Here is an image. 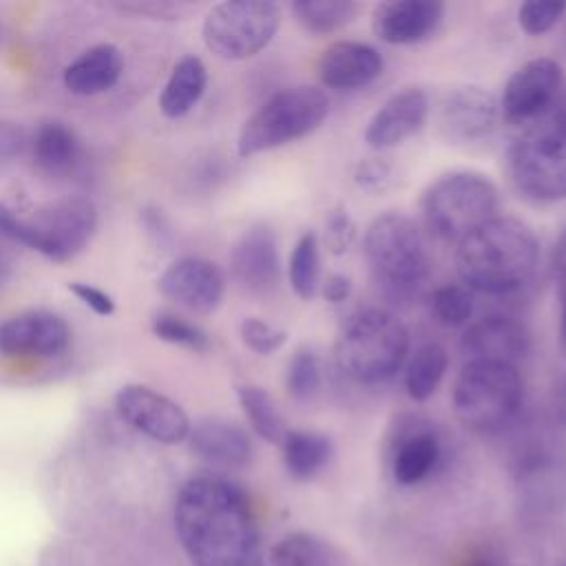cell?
Wrapping results in <instances>:
<instances>
[{"label": "cell", "mask_w": 566, "mask_h": 566, "mask_svg": "<svg viewBox=\"0 0 566 566\" xmlns=\"http://www.w3.org/2000/svg\"><path fill=\"white\" fill-rule=\"evenodd\" d=\"M175 533L195 566H261V535L241 486L195 475L175 500Z\"/></svg>", "instance_id": "cell-1"}, {"label": "cell", "mask_w": 566, "mask_h": 566, "mask_svg": "<svg viewBox=\"0 0 566 566\" xmlns=\"http://www.w3.org/2000/svg\"><path fill=\"white\" fill-rule=\"evenodd\" d=\"M539 243L520 219L495 217L458 243L455 272L464 287L482 294H506L535 272Z\"/></svg>", "instance_id": "cell-2"}, {"label": "cell", "mask_w": 566, "mask_h": 566, "mask_svg": "<svg viewBox=\"0 0 566 566\" xmlns=\"http://www.w3.org/2000/svg\"><path fill=\"white\" fill-rule=\"evenodd\" d=\"M97 228V208L86 197H60L18 214L0 203V237L22 243L51 261H66L86 248Z\"/></svg>", "instance_id": "cell-3"}, {"label": "cell", "mask_w": 566, "mask_h": 566, "mask_svg": "<svg viewBox=\"0 0 566 566\" xmlns=\"http://www.w3.org/2000/svg\"><path fill=\"white\" fill-rule=\"evenodd\" d=\"M409 354V332L389 310L367 307L352 314L338 332L334 356L340 371L358 382L391 378Z\"/></svg>", "instance_id": "cell-4"}, {"label": "cell", "mask_w": 566, "mask_h": 566, "mask_svg": "<svg viewBox=\"0 0 566 566\" xmlns=\"http://www.w3.org/2000/svg\"><path fill=\"white\" fill-rule=\"evenodd\" d=\"M363 248L376 283L391 298H411L429 276L431 259L422 230L402 212L376 217Z\"/></svg>", "instance_id": "cell-5"}, {"label": "cell", "mask_w": 566, "mask_h": 566, "mask_svg": "<svg viewBox=\"0 0 566 566\" xmlns=\"http://www.w3.org/2000/svg\"><path fill=\"white\" fill-rule=\"evenodd\" d=\"M500 192L482 172L453 170L422 195L424 228L440 241L460 243L464 237L497 217Z\"/></svg>", "instance_id": "cell-6"}, {"label": "cell", "mask_w": 566, "mask_h": 566, "mask_svg": "<svg viewBox=\"0 0 566 566\" xmlns=\"http://www.w3.org/2000/svg\"><path fill=\"white\" fill-rule=\"evenodd\" d=\"M329 113V97L323 88L298 84L270 95L256 111L245 119L237 153L252 157L294 139H301L316 130Z\"/></svg>", "instance_id": "cell-7"}, {"label": "cell", "mask_w": 566, "mask_h": 566, "mask_svg": "<svg viewBox=\"0 0 566 566\" xmlns=\"http://www.w3.org/2000/svg\"><path fill=\"white\" fill-rule=\"evenodd\" d=\"M451 402L458 420L478 433L504 429L522 405V378L515 365L467 360L460 369Z\"/></svg>", "instance_id": "cell-8"}, {"label": "cell", "mask_w": 566, "mask_h": 566, "mask_svg": "<svg viewBox=\"0 0 566 566\" xmlns=\"http://www.w3.org/2000/svg\"><path fill=\"white\" fill-rule=\"evenodd\" d=\"M515 188L535 201L566 197V122L555 113L533 122L509 150Z\"/></svg>", "instance_id": "cell-9"}, {"label": "cell", "mask_w": 566, "mask_h": 566, "mask_svg": "<svg viewBox=\"0 0 566 566\" xmlns=\"http://www.w3.org/2000/svg\"><path fill=\"white\" fill-rule=\"evenodd\" d=\"M281 9L268 0H226L214 4L201 24L206 46L221 60H248L276 35Z\"/></svg>", "instance_id": "cell-10"}, {"label": "cell", "mask_w": 566, "mask_h": 566, "mask_svg": "<svg viewBox=\"0 0 566 566\" xmlns=\"http://www.w3.org/2000/svg\"><path fill=\"white\" fill-rule=\"evenodd\" d=\"M115 409L128 427L161 444L188 440L192 427L175 400L146 385H124L115 394Z\"/></svg>", "instance_id": "cell-11"}, {"label": "cell", "mask_w": 566, "mask_h": 566, "mask_svg": "<svg viewBox=\"0 0 566 566\" xmlns=\"http://www.w3.org/2000/svg\"><path fill=\"white\" fill-rule=\"evenodd\" d=\"M562 88V69L551 57H535L524 62L506 80L500 113L513 124L537 122L557 99Z\"/></svg>", "instance_id": "cell-12"}, {"label": "cell", "mask_w": 566, "mask_h": 566, "mask_svg": "<svg viewBox=\"0 0 566 566\" xmlns=\"http://www.w3.org/2000/svg\"><path fill=\"white\" fill-rule=\"evenodd\" d=\"M71 343L69 323L49 310H27L0 323V354L11 358H53Z\"/></svg>", "instance_id": "cell-13"}, {"label": "cell", "mask_w": 566, "mask_h": 566, "mask_svg": "<svg viewBox=\"0 0 566 566\" xmlns=\"http://www.w3.org/2000/svg\"><path fill=\"white\" fill-rule=\"evenodd\" d=\"M159 292L175 305L208 314L223 301L226 279L221 268L203 256H181L159 276Z\"/></svg>", "instance_id": "cell-14"}, {"label": "cell", "mask_w": 566, "mask_h": 566, "mask_svg": "<svg viewBox=\"0 0 566 566\" xmlns=\"http://www.w3.org/2000/svg\"><path fill=\"white\" fill-rule=\"evenodd\" d=\"M500 119V99L482 86H455L440 99L438 124L451 142L484 139L497 128Z\"/></svg>", "instance_id": "cell-15"}, {"label": "cell", "mask_w": 566, "mask_h": 566, "mask_svg": "<svg viewBox=\"0 0 566 566\" xmlns=\"http://www.w3.org/2000/svg\"><path fill=\"white\" fill-rule=\"evenodd\" d=\"M460 349L467 360L515 365L531 349V332L515 316L489 314L467 327Z\"/></svg>", "instance_id": "cell-16"}, {"label": "cell", "mask_w": 566, "mask_h": 566, "mask_svg": "<svg viewBox=\"0 0 566 566\" xmlns=\"http://www.w3.org/2000/svg\"><path fill=\"white\" fill-rule=\"evenodd\" d=\"M230 270L241 287L252 294H268L279 283L276 234L265 223H254L241 232L230 250Z\"/></svg>", "instance_id": "cell-17"}, {"label": "cell", "mask_w": 566, "mask_h": 566, "mask_svg": "<svg viewBox=\"0 0 566 566\" xmlns=\"http://www.w3.org/2000/svg\"><path fill=\"white\" fill-rule=\"evenodd\" d=\"M429 115V97L418 86H407L387 97L365 128V142L374 150H387L416 135Z\"/></svg>", "instance_id": "cell-18"}, {"label": "cell", "mask_w": 566, "mask_h": 566, "mask_svg": "<svg viewBox=\"0 0 566 566\" xmlns=\"http://www.w3.org/2000/svg\"><path fill=\"white\" fill-rule=\"evenodd\" d=\"M444 4L436 0H389L371 13L374 35L387 44H413L440 27Z\"/></svg>", "instance_id": "cell-19"}, {"label": "cell", "mask_w": 566, "mask_h": 566, "mask_svg": "<svg viewBox=\"0 0 566 566\" xmlns=\"http://www.w3.org/2000/svg\"><path fill=\"white\" fill-rule=\"evenodd\" d=\"M382 55L365 42L340 40L329 44L316 64L321 82L329 88H360L382 73Z\"/></svg>", "instance_id": "cell-20"}, {"label": "cell", "mask_w": 566, "mask_h": 566, "mask_svg": "<svg viewBox=\"0 0 566 566\" xmlns=\"http://www.w3.org/2000/svg\"><path fill=\"white\" fill-rule=\"evenodd\" d=\"M190 449L221 467H243L252 458V442L243 427L226 418H203L188 433Z\"/></svg>", "instance_id": "cell-21"}, {"label": "cell", "mask_w": 566, "mask_h": 566, "mask_svg": "<svg viewBox=\"0 0 566 566\" xmlns=\"http://www.w3.org/2000/svg\"><path fill=\"white\" fill-rule=\"evenodd\" d=\"M440 458V442L436 433L418 422L402 427L394 440L391 473L398 484H418L424 480Z\"/></svg>", "instance_id": "cell-22"}, {"label": "cell", "mask_w": 566, "mask_h": 566, "mask_svg": "<svg viewBox=\"0 0 566 566\" xmlns=\"http://www.w3.org/2000/svg\"><path fill=\"white\" fill-rule=\"evenodd\" d=\"M122 69L124 57L115 44H95L64 69V86L75 95H97L119 80Z\"/></svg>", "instance_id": "cell-23"}, {"label": "cell", "mask_w": 566, "mask_h": 566, "mask_svg": "<svg viewBox=\"0 0 566 566\" xmlns=\"http://www.w3.org/2000/svg\"><path fill=\"white\" fill-rule=\"evenodd\" d=\"M206 82V64L197 55H184L172 66V73L159 95V111L170 119L186 115L201 99Z\"/></svg>", "instance_id": "cell-24"}, {"label": "cell", "mask_w": 566, "mask_h": 566, "mask_svg": "<svg viewBox=\"0 0 566 566\" xmlns=\"http://www.w3.org/2000/svg\"><path fill=\"white\" fill-rule=\"evenodd\" d=\"M29 146L35 166L49 175L69 172L77 159V137L64 122L57 119L42 122L35 128Z\"/></svg>", "instance_id": "cell-25"}, {"label": "cell", "mask_w": 566, "mask_h": 566, "mask_svg": "<svg viewBox=\"0 0 566 566\" xmlns=\"http://www.w3.org/2000/svg\"><path fill=\"white\" fill-rule=\"evenodd\" d=\"M447 365L449 354L440 343H422L416 347L405 367V389L409 398L416 402L429 400L438 391L447 374Z\"/></svg>", "instance_id": "cell-26"}, {"label": "cell", "mask_w": 566, "mask_h": 566, "mask_svg": "<svg viewBox=\"0 0 566 566\" xmlns=\"http://www.w3.org/2000/svg\"><path fill=\"white\" fill-rule=\"evenodd\" d=\"M283 460L292 478L307 480L316 475L332 458V442L327 436L303 429H287L283 442Z\"/></svg>", "instance_id": "cell-27"}, {"label": "cell", "mask_w": 566, "mask_h": 566, "mask_svg": "<svg viewBox=\"0 0 566 566\" xmlns=\"http://www.w3.org/2000/svg\"><path fill=\"white\" fill-rule=\"evenodd\" d=\"M237 398L252 431L270 444H281L287 429L274 398L259 385H239Z\"/></svg>", "instance_id": "cell-28"}, {"label": "cell", "mask_w": 566, "mask_h": 566, "mask_svg": "<svg viewBox=\"0 0 566 566\" xmlns=\"http://www.w3.org/2000/svg\"><path fill=\"white\" fill-rule=\"evenodd\" d=\"M272 566H340V555L325 539L310 533L285 535L270 555Z\"/></svg>", "instance_id": "cell-29"}, {"label": "cell", "mask_w": 566, "mask_h": 566, "mask_svg": "<svg viewBox=\"0 0 566 566\" xmlns=\"http://www.w3.org/2000/svg\"><path fill=\"white\" fill-rule=\"evenodd\" d=\"M292 11L305 31L325 35L349 24L358 13V4L352 0H298Z\"/></svg>", "instance_id": "cell-30"}, {"label": "cell", "mask_w": 566, "mask_h": 566, "mask_svg": "<svg viewBox=\"0 0 566 566\" xmlns=\"http://www.w3.org/2000/svg\"><path fill=\"white\" fill-rule=\"evenodd\" d=\"M287 276L294 294L303 301H310L321 285V254L318 237L307 230L298 237L287 265Z\"/></svg>", "instance_id": "cell-31"}, {"label": "cell", "mask_w": 566, "mask_h": 566, "mask_svg": "<svg viewBox=\"0 0 566 566\" xmlns=\"http://www.w3.org/2000/svg\"><path fill=\"white\" fill-rule=\"evenodd\" d=\"M431 316L444 327H460L469 323L473 314V294L469 287L458 283L440 285L429 296Z\"/></svg>", "instance_id": "cell-32"}, {"label": "cell", "mask_w": 566, "mask_h": 566, "mask_svg": "<svg viewBox=\"0 0 566 566\" xmlns=\"http://www.w3.org/2000/svg\"><path fill=\"white\" fill-rule=\"evenodd\" d=\"M287 394L296 400L312 398L321 387V365L318 356L310 347H298L287 360L285 369Z\"/></svg>", "instance_id": "cell-33"}, {"label": "cell", "mask_w": 566, "mask_h": 566, "mask_svg": "<svg viewBox=\"0 0 566 566\" xmlns=\"http://www.w3.org/2000/svg\"><path fill=\"white\" fill-rule=\"evenodd\" d=\"M153 334L170 345H179L192 352H203L208 347V334L197 327L195 323L177 316V314H168L161 312L153 318Z\"/></svg>", "instance_id": "cell-34"}, {"label": "cell", "mask_w": 566, "mask_h": 566, "mask_svg": "<svg viewBox=\"0 0 566 566\" xmlns=\"http://www.w3.org/2000/svg\"><path fill=\"white\" fill-rule=\"evenodd\" d=\"M566 11V2L562 0H531L520 4L517 24L528 35H542L551 31Z\"/></svg>", "instance_id": "cell-35"}, {"label": "cell", "mask_w": 566, "mask_h": 566, "mask_svg": "<svg viewBox=\"0 0 566 566\" xmlns=\"http://www.w3.org/2000/svg\"><path fill=\"white\" fill-rule=\"evenodd\" d=\"M239 338L250 352L268 356V354L279 352L287 343V332L279 329L261 318L250 316L239 325Z\"/></svg>", "instance_id": "cell-36"}, {"label": "cell", "mask_w": 566, "mask_h": 566, "mask_svg": "<svg viewBox=\"0 0 566 566\" xmlns=\"http://www.w3.org/2000/svg\"><path fill=\"white\" fill-rule=\"evenodd\" d=\"M354 239H356V223H354L352 214L343 206L334 208L325 219L323 241H325L327 252L334 256H340L352 248Z\"/></svg>", "instance_id": "cell-37"}, {"label": "cell", "mask_w": 566, "mask_h": 566, "mask_svg": "<svg viewBox=\"0 0 566 566\" xmlns=\"http://www.w3.org/2000/svg\"><path fill=\"white\" fill-rule=\"evenodd\" d=\"M394 166L382 157H365L354 168V181L367 192H385L394 186Z\"/></svg>", "instance_id": "cell-38"}, {"label": "cell", "mask_w": 566, "mask_h": 566, "mask_svg": "<svg viewBox=\"0 0 566 566\" xmlns=\"http://www.w3.org/2000/svg\"><path fill=\"white\" fill-rule=\"evenodd\" d=\"M69 290L77 296V301H82L91 312H95L97 316H111L115 312V303L113 298L102 292L99 287L91 285V283H82V281H75L69 285Z\"/></svg>", "instance_id": "cell-39"}, {"label": "cell", "mask_w": 566, "mask_h": 566, "mask_svg": "<svg viewBox=\"0 0 566 566\" xmlns=\"http://www.w3.org/2000/svg\"><path fill=\"white\" fill-rule=\"evenodd\" d=\"M29 146L27 130L9 119H0V164L18 157Z\"/></svg>", "instance_id": "cell-40"}, {"label": "cell", "mask_w": 566, "mask_h": 566, "mask_svg": "<svg viewBox=\"0 0 566 566\" xmlns=\"http://www.w3.org/2000/svg\"><path fill=\"white\" fill-rule=\"evenodd\" d=\"M321 292L327 303H334V305L345 303L352 294V279L347 274L332 272L321 281Z\"/></svg>", "instance_id": "cell-41"}, {"label": "cell", "mask_w": 566, "mask_h": 566, "mask_svg": "<svg viewBox=\"0 0 566 566\" xmlns=\"http://www.w3.org/2000/svg\"><path fill=\"white\" fill-rule=\"evenodd\" d=\"M553 272L559 287V294L566 292V230L559 234L553 250Z\"/></svg>", "instance_id": "cell-42"}, {"label": "cell", "mask_w": 566, "mask_h": 566, "mask_svg": "<svg viewBox=\"0 0 566 566\" xmlns=\"http://www.w3.org/2000/svg\"><path fill=\"white\" fill-rule=\"evenodd\" d=\"M7 274H9V259H7V254L0 250V285L4 283Z\"/></svg>", "instance_id": "cell-43"}, {"label": "cell", "mask_w": 566, "mask_h": 566, "mask_svg": "<svg viewBox=\"0 0 566 566\" xmlns=\"http://www.w3.org/2000/svg\"><path fill=\"white\" fill-rule=\"evenodd\" d=\"M559 298H562V338L566 343V292L559 294Z\"/></svg>", "instance_id": "cell-44"}, {"label": "cell", "mask_w": 566, "mask_h": 566, "mask_svg": "<svg viewBox=\"0 0 566 566\" xmlns=\"http://www.w3.org/2000/svg\"><path fill=\"white\" fill-rule=\"evenodd\" d=\"M555 115H557L559 119H564V122H566V91L562 93V99H559V104H557V111H555Z\"/></svg>", "instance_id": "cell-45"}, {"label": "cell", "mask_w": 566, "mask_h": 566, "mask_svg": "<svg viewBox=\"0 0 566 566\" xmlns=\"http://www.w3.org/2000/svg\"><path fill=\"white\" fill-rule=\"evenodd\" d=\"M562 566H566V562H564V564H562Z\"/></svg>", "instance_id": "cell-46"}]
</instances>
